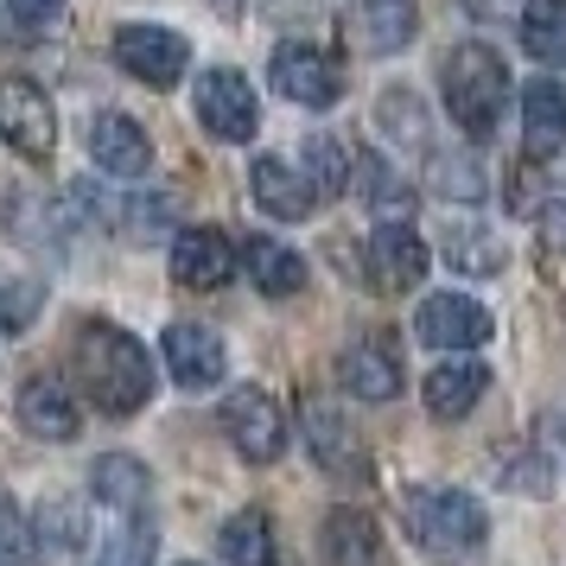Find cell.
<instances>
[{"label": "cell", "instance_id": "1", "mask_svg": "<svg viewBox=\"0 0 566 566\" xmlns=\"http://www.w3.org/2000/svg\"><path fill=\"white\" fill-rule=\"evenodd\" d=\"M77 363H83V388H90V401L103 413L147 408V395H154V363H147V344H140V337H128L122 325H83Z\"/></svg>", "mask_w": 566, "mask_h": 566}, {"label": "cell", "instance_id": "2", "mask_svg": "<svg viewBox=\"0 0 566 566\" xmlns=\"http://www.w3.org/2000/svg\"><path fill=\"white\" fill-rule=\"evenodd\" d=\"M401 528L420 554L433 560H464L484 547V503L471 490H401Z\"/></svg>", "mask_w": 566, "mask_h": 566}, {"label": "cell", "instance_id": "3", "mask_svg": "<svg viewBox=\"0 0 566 566\" xmlns=\"http://www.w3.org/2000/svg\"><path fill=\"white\" fill-rule=\"evenodd\" d=\"M503 103H510V64L490 45H459L446 57V108L471 140H490L496 122H503Z\"/></svg>", "mask_w": 566, "mask_h": 566}, {"label": "cell", "instance_id": "4", "mask_svg": "<svg viewBox=\"0 0 566 566\" xmlns=\"http://www.w3.org/2000/svg\"><path fill=\"white\" fill-rule=\"evenodd\" d=\"M223 433L249 464H274L286 452V413L268 388H235L223 401Z\"/></svg>", "mask_w": 566, "mask_h": 566}, {"label": "cell", "instance_id": "5", "mask_svg": "<svg viewBox=\"0 0 566 566\" xmlns=\"http://www.w3.org/2000/svg\"><path fill=\"white\" fill-rule=\"evenodd\" d=\"M0 140L27 159H45L57 147V115L32 77H0Z\"/></svg>", "mask_w": 566, "mask_h": 566}, {"label": "cell", "instance_id": "6", "mask_svg": "<svg viewBox=\"0 0 566 566\" xmlns=\"http://www.w3.org/2000/svg\"><path fill=\"white\" fill-rule=\"evenodd\" d=\"M108 52H115V64H122L134 83H147V90H172V83L185 77L191 45H185L179 32H166V27H122Z\"/></svg>", "mask_w": 566, "mask_h": 566}, {"label": "cell", "instance_id": "7", "mask_svg": "<svg viewBox=\"0 0 566 566\" xmlns=\"http://www.w3.org/2000/svg\"><path fill=\"white\" fill-rule=\"evenodd\" d=\"M274 90L300 108H332L337 96H344V71H337V57H325L318 45L286 39V45H274Z\"/></svg>", "mask_w": 566, "mask_h": 566}, {"label": "cell", "instance_id": "8", "mask_svg": "<svg viewBox=\"0 0 566 566\" xmlns=\"http://www.w3.org/2000/svg\"><path fill=\"white\" fill-rule=\"evenodd\" d=\"M90 159H96V172L103 179H147L154 172V140H147V128L134 122V115H122V108H103L96 122H90Z\"/></svg>", "mask_w": 566, "mask_h": 566}, {"label": "cell", "instance_id": "9", "mask_svg": "<svg viewBox=\"0 0 566 566\" xmlns=\"http://www.w3.org/2000/svg\"><path fill=\"white\" fill-rule=\"evenodd\" d=\"M198 122H205L217 140H249L261 128V103L255 83L242 71H205L198 77Z\"/></svg>", "mask_w": 566, "mask_h": 566}, {"label": "cell", "instance_id": "10", "mask_svg": "<svg viewBox=\"0 0 566 566\" xmlns=\"http://www.w3.org/2000/svg\"><path fill=\"white\" fill-rule=\"evenodd\" d=\"M413 332L427 337L433 350H478L490 332H496V318H490L484 300H471V293H433L420 318H413Z\"/></svg>", "mask_w": 566, "mask_h": 566}, {"label": "cell", "instance_id": "11", "mask_svg": "<svg viewBox=\"0 0 566 566\" xmlns=\"http://www.w3.org/2000/svg\"><path fill=\"white\" fill-rule=\"evenodd\" d=\"M159 357H166L179 388H217L230 376V350H223L217 325H172L166 344H159Z\"/></svg>", "mask_w": 566, "mask_h": 566}, {"label": "cell", "instance_id": "12", "mask_svg": "<svg viewBox=\"0 0 566 566\" xmlns=\"http://www.w3.org/2000/svg\"><path fill=\"white\" fill-rule=\"evenodd\" d=\"M249 191H255V205L268 217H281V223H306L312 205H318V185L306 179V166H293L286 154H261L249 166Z\"/></svg>", "mask_w": 566, "mask_h": 566}, {"label": "cell", "instance_id": "13", "mask_svg": "<svg viewBox=\"0 0 566 566\" xmlns=\"http://www.w3.org/2000/svg\"><path fill=\"white\" fill-rule=\"evenodd\" d=\"M522 154L528 166H554L566 154V90L554 77H535L522 90Z\"/></svg>", "mask_w": 566, "mask_h": 566}, {"label": "cell", "instance_id": "14", "mask_svg": "<svg viewBox=\"0 0 566 566\" xmlns=\"http://www.w3.org/2000/svg\"><path fill=\"white\" fill-rule=\"evenodd\" d=\"M13 413H20V427L32 439H52V446L77 439V427H83L77 401H71V388L57 382V376H27L20 395H13Z\"/></svg>", "mask_w": 566, "mask_h": 566}, {"label": "cell", "instance_id": "15", "mask_svg": "<svg viewBox=\"0 0 566 566\" xmlns=\"http://www.w3.org/2000/svg\"><path fill=\"white\" fill-rule=\"evenodd\" d=\"M235 242L223 230H210V223H198V230H179V242H172V274H179L185 286H198V293H210V286H223L235 274Z\"/></svg>", "mask_w": 566, "mask_h": 566}, {"label": "cell", "instance_id": "16", "mask_svg": "<svg viewBox=\"0 0 566 566\" xmlns=\"http://www.w3.org/2000/svg\"><path fill=\"white\" fill-rule=\"evenodd\" d=\"M420 274H427V242L413 235V223H382L369 235V281L382 293H408L420 286Z\"/></svg>", "mask_w": 566, "mask_h": 566}, {"label": "cell", "instance_id": "17", "mask_svg": "<svg viewBox=\"0 0 566 566\" xmlns=\"http://www.w3.org/2000/svg\"><path fill=\"white\" fill-rule=\"evenodd\" d=\"M344 32H350L357 52L388 57L420 32V13H413V0H363L357 13H344Z\"/></svg>", "mask_w": 566, "mask_h": 566}, {"label": "cell", "instance_id": "18", "mask_svg": "<svg viewBox=\"0 0 566 566\" xmlns=\"http://www.w3.org/2000/svg\"><path fill=\"white\" fill-rule=\"evenodd\" d=\"M300 433H306V452L325 464V471H350V459H357V433H350V413L337 408V401L306 395V401H300Z\"/></svg>", "mask_w": 566, "mask_h": 566}, {"label": "cell", "instance_id": "19", "mask_svg": "<svg viewBox=\"0 0 566 566\" xmlns=\"http://www.w3.org/2000/svg\"><path fill=\"white\" fill-rule=\"evenodd\" d=\"M344 388L357 401H395L401 395V357H395V344H382V337L350 344L344 350Z\"/></svg>", "mask_w": 566, "mask_h": 566}, {"label": "cell", "instance_id": "20", "mask_svg": "<svg viewBox=\"0 0 566 566\" xmlns=\"http://www.w3.org/2000/svg\"><path fill=\"white\" fill-rule=\"evenodd\" d=\"M484 388H490L484 363H471V357L439 363L433 376H427V413H439V420H464V413L484 401Z\"/></svg>", "mask_w": 566, "mask_h": 566}, {"label": "cell", "instance_id": "21", "mask_svg": "<svg viewBox=\"0 0 566 566\" xmlns=\"http://www.w3.org/2000/svg\"><path fill=\"white\" fill-rule=\"evenodd\" d=\"M96 566H154V515L103 510V554H96Z\"/></svg>", "mask_w": 566, "mask_h": 566}, {"label": "cell", "instance_id": "22", "mask_svg": "<svg viewBox=\"0 0 566 566\" xmlns=\"http://www.w3.org/2000/svg\"><path fill=\"white\" fill-rule=\"evenodd\" d=\"M90 496H96V510H147V464L128 459V452L96 459V471H90Z\"/></svg>", "mask_w": 566, "mask_h": 566}, {"label": "cell", "instance_id": "23", "mask_svg": "<svg viewBox=\"0 0 566 566\" xmlns=\"http://www.w3.org/2000/svg\"><path fill=\"white\" fill-rule=\"evenodd\" d=\"M325 560L332 566H376L382 560V535L363 510H332L325 515Z\"/></svg>", "mask_w": 566, "mask_h": 566}, {"label": "cell", "instance_id": "24", "mask_svg": "<svg viewBox=\"0 0 566 566\" xmlns=\"http://www.w3.org/2000/svg\"><path fill=\"white\" fill-rule=\"evenodd\" d=\"M217 554L223 566H274V522L268 510H235L217 535Z\"/></svg>", "mask_w": 566, "mask_h": 566}, {"label": "cell", "instance_id": "25", "mask_svg": "<svg viewBox=\"0 0 566 566\" xmlns=\"http://www.w3.org/2000/svg\"><path fill=\"white\" fill-rule=\"evenodd\" d=\"M242 261H249V281H255L268 300H286V293H300V281H306V261L293 255L286 242H268V235H249Z\"/></svg>", "mask_w": 566, "mask_h": 566}, {"label": "cell", "instance_id": "26", "mask_svg": "<svg viewBox=\"0 0 566 566\" xmlns=\"http://www.w3.org/2000/svg\"><path fill=\"white\" fill-rule=\"evenodd\" d=\"M357 179H363V191H369V210H376L382 223H408L413 217V185L401 179L382 154H357Z\"/></svg>", "mask_w": 566, "mask_h": 566}, {"label": "cell", "instance_id": "27", "mask_svg": "<svg viewBox=\"0 0 566 566\" xmlns=\"http://www.w3.org/2000/svg\"><path fill=\"white\" fill-rule=\"evenodd\" d=\"M446 255H452V268H459V274H478V281H484V274H503V242H496V235L484 230V223H446Z\"/></svg>", "mask_w": 566, "mask_h": 566}, {"label": "cell", "instance_id": "28", "mask_svg": "<svg viewBox=\"0 0 566 566\" xmlns=\"http://www.w3.org/2000/svg\"><path fill=\"white\" fill-rule=\"evenodd\" d=\"M522 45L541 64H566V0H535L522 13Z\"/></svg>", "mask_w": 566, "mask_h": 566}, {"label": "cell", "instance_id": "29", "mask_svg": "<svg viewBox=\"0 0 566 566\" xmlns=\"http://www.w3.org/2000/svg\"><path fill=\"white\" fill-rule=\"evenodd\" d=\"M300 166H306V179L318 185V198H337V191L350 185V166H344V147H337L332 134H312V140H306V159H300Z\"/></svg>", "mask_w": 566, "mask_h": 566}, {"label": "cell", "instance_id": "30", "mask_svg": "<svg viewBox=\"0 0 566 566\" xmlns=\"http://www.w3.org/2000/svg\"><path fill=\"white\" fill-rule=\"evenodd\" d=\"M0 20L20 39H45V32L64 27V0H0Z\"/></svg>", "mask_w": 566, "mask_h": 566}, {"label": "cell", "instance_id": "31", "mask_svg": "<svg viewBox=\"0 0 566 566\" xmlns=\"http://www.w3.org/2000/svg\"><path fill=\"white\" fill-rule=\"evenodd\" d=\"M32 554H39L32 522L20 515V503H7V496H0V566H27Z\"/></svg>", "mask_w": 566, "mask_h": 566}, {"label": "cell", "instance_id": "32", "mask_svg": "<svg viewBox=\"0 0 566 566\" xmlns=\"http://www.w3.org/2000/svg\"><path fill=\"white\" fill-rule=\"evenodd\" d=\"M433 185L439 191H446V198H459V205H478V198H484V172H478V166H452V159H439L433 166Z\"/></svg>", "mask_w": 566, "mask_h": 566}, {"label": "cell", "instance_id": "33", "mask_svg": "<svg viewBox=\"0 0 566 566\" xmlns=\"http://www.w3.org/2000/svg\"><path fill=\"white\" fill-rule=\"evenodd\" d=\"M413 108H420V103H413L408 90H388V96H382V128L388 134L408 128V140H427V128H420V115H413Z\"/></svg>", "mask_w": 566, "mask_h": 566}, {"label": "cell", "instance_id": "34", "mask_svg": "<svg viewBox=\"0 0 566 566\" xmlns=\"http://www.w3.org/2000/svg\"><path fill=\"white\" fill-rule=\"evenodd\" d=\"M39 300H45L39 286H0V325H7V332H27Z\"/></svg>", "mask_w": 566, "mask_h": 566}, {"label": "cell", "instance_id": "35", "mask_svg": "<svg viewBox=\"0 0 566 566\" xmlns=\"http://www.w3.org/2000/svg\"><path fill=\"white\" fill-rule=\"evenodd\" d=\"M39 515H52V535H57V541H77V535H83L77 510H71V503H64V496H57L52 510H39Z\"/></svg>", "mask_w": 566, "mask_h": 566}, {"label": "cell", "instance_id": "36", "mask_svg": "<svg viewBox=\"0 0 566 566\" xmlns=\"http://www.w3.org/2000/svg\"><path fill=\"white\" fill-rule=\"evenodd\" d=\"M210 7H235V0H210Z\"/></svg>", "mask_w": 566, "mask_h": 566}]
</instances>
